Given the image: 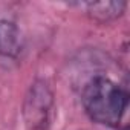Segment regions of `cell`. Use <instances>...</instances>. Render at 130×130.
I'll list each match as a JSON object with an SVG mask.
<instances>
[{"label": "cell", "mask_w": 130, "mask_h": 130, "mask_svg": "<svg viewBox=\"0 0 130 130\" xmlns=\"http://www.w3.org/2000/svg\"><path fill=\"white\" fill-rule=\"evenodd\" d=\"M23 51V37L19 26L11 22L0 19V57L15 60Z\"/></svg>", "instance_id": "3"}, {"label": "cell", "mask_w": 130, "mask_h": 130, "mask_svg": "<svg viewBox=\"0 0 130 130\" xmlns=\"http://www.w3.org/2000/svg\"><path fill=\"white\" fill-rule=\"evenodd\" d=\"M87 17L96 23H110L119 19L127 8L125 2H86L80 3Z\"/></svg>", "instance_id": "4"}, {"label": "cell", "mask_w": 130, "mask_h": 130, "mask_svg": "<svg viewBox=\"0 0 130 130\" xmlns=\"http://www.w3.org/2000/svg\"><path fill=\"white\" fill-rule=\"evenodd\" d=\"M81 106L90 121L119 128L128 109V92L109 77L95 75L83 86Z\"/></svg>", "instance_id": "1"}, {"label": "cell", "mask_w": 130, "mask_h": 130, "mask_svg": "<svg viewBox=\"0 0 130 130\" xmlns=\"http://www.w3.org/2000/svg\"><path fill=\"white\" fill-rule=\"evenodd\" d=\"M54 104V92L49 83L43 78L34 80L28 87L22 104V116L26 130H47Z\"/></svg>", "instance_id": "2"}]
</instances>
